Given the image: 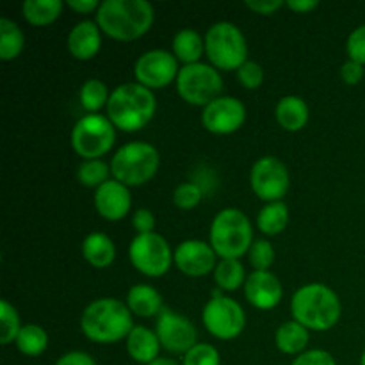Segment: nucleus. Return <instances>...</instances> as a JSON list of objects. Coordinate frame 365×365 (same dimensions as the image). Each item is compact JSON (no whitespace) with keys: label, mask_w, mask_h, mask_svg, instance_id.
<instances>
[{"label":"nucleus","mask_w":365,"mask_h":365,"mask_svg":"<svg viewBox=\"0 0 365 365\" xmlns=\"http://www.w3.org/2000/svg\"><path fill=\"white\" fill-rule=\"evenodd\" d=\"M153 24V7L146 0H106L96 11V25L118 41L141 38Z\"/></svg>","instance_id":"obj_1"},{"label":"nucleus","mask_w":365,"mask_h":365,"mask_svg":"<svg viewBox=\"0 0 365 365\" xmlns=\"http://www.w3.org/2000/svg\"><path fill=\"white\" fill-rule=\"evenodd\" d=\"M81 328L89 341L113 344L127 339L134 330V323L128 305L121 303L120 299L102 298L86 307L82 312Z\"/></svg>","instance_id":"obj_2"},{"label":"nucleus","mask_w":365,"mask_h":365,"mask_svg":"<svg viewBox=\"0 0 365 365\" xmlns=\"http://www.w3.org/2000/svg\"><path fill=\"white\" fill-rule=\"evenodd\" d=\"M291 312L294 321L307 330L324 331L334 328L341 317L339 296L328 285L309 284L294 292L291 302Z\"/></svg>","instance_id":"obj_3"},{"label":"nucleus","mask_w":365,"mask_h":365,"mask_svg":"<svg viewBox=\"0 0 365 365\" xmlns=\"http://www.w3.org/2000/svg\"><path fill=\"white\" fill-rule=\"evenodd\" d=\"M155 96L152 89L139 82L121 84L110 93L107 102V114L116 128L125 132H135L150 123L155 114Z\"/></svg>","instance_id":"obj_4"},{"label":"nucleus","mask_w":365,"mask_h":365,"mask_svg":"<svg viewBox=\"0 0 365 365\" xmlns=\"http://www.w3.org/2000/svg\"><path fill=\"white\" fill-rule=\"evenodd\" d=\"M253 230L248 216L239 209H225L210 225V246L221 260L237 259L250 252Z\"/></svg>","instance_id":"obj_5"},{"label":"nucleus","mask_w":365,"mask_h":365,"mask_svg":"<svg viewBox=\"0 0 365 365\" xmlns=\"http://www.w3.org/2000/svg\"><path fill=\"white\" fill-rule=\"evenodd\" d=\"M159 170V152L143 141L128 143L114 153L110 173L123 185H143Z\"/></svg>","instance_id":"obj_6"},{"label":"nucleus","mask_w":365,"mask_h":365,"mask_svg":"<svg viewBox=\"0 0 365 365\" xmlns=\"http://www.w3.org/2000/svg\"><path fill=\"white\" fill-rule=\"evenodd\" d=\"M205 52L220 70H239L246 63L248 45L237 25L217 21L207 31Z\"/></svg>","instance_id":"obj_7"},{"label":"nucleus","mask_w":365,"mask_h":365,"mask_svg":"<svg viewBox=\"0 0 365 365\" xmlns=\"http://www.w3.org/2000/svg\"><path fill=\"white\" fill-rule=\"evenodd\" d=\"M116 141V130L109 118L88 114L81 118L71 130V146L86 160L106 155Z\"/></svg>","instance_id":"obj_8"},{"label":"nucleus","mask_w":365,"mask_h":365,"mask_svg":"<svg viewBox=\"0 0 365 365\" xmlns=\"http://www.w3.org/2000/svg\"><path fill=\"white\" fill-rule=\"evenodd\" d=\"M178 95L191 106L207 107L220 98L223 89V78L216 68L205 63L185 64L177 77Z\"/></svg>","instance_id":"obj_9"},{"label":"nucleus","mask_w":365,"mask_h":365,"mask_svg":"<svg viewBox=\"0 0 365 365\" xmlns=\"http://www.w3.org/2000/svg\"><path fill=\"white\" fill-rule=\"evenodd\" d=\"M128 257L130 262L139 273L146 277L159 278L170 271L171 260L175 257L171 255V248L163 235L155 234H139L134 237L128 248Z\"/></svg>","instance_id":"obj_10"},{"label":"nucleus","mask_w":365,"mask_h":365,"mask_svg":"<svg viewBox=\"0 0 365 365\" xmlns=\"http://www.w3.org/2000/svg\"><path fill=\"white\" fill-rule=\"evenodd\" d=\"M203 324L210 335L221 341H230L245 330V310L235 299L214 292L212 299L203 309Z\"/></svg>","instance_id":"obj_11"},{"label":"nucleus","mask_w":365,"mask_h":365,"mask_svg":"<svg viewBox=\"0 0 365 365\" xmlns=\"http://www.w3.org/2000/svg\"><path fill=\"white\" fill-rule=\"evenodd\" d=\"M252 189L267 203L280 202L289 191V171L277 157H262L252 168Z\"/></svg>","instance_id":"obj_12"},{"label":"nucleus","mask_w":365,"mask_h":365,"mask_svg":"<svg viewBox=\"0 0 365 365\" xmlns=\"http://www.w3.org/2000/svg\"><path fill=\"white\" fill-rule=\"evenodd\" d=\"M177 57L168 50H150L143 53L134 68L135 78L141 86L148 89L166 88L175 77H178Z\"/></svg>","instance_id":"obj_13"},{"label":"nucleus","mask_w":365,"mask_h":365,"mask_svg":"<svg viewBox=\"0 0 365 365\" xmlns=\"http://www.w3.org/2000/svg\"><path fill=\"white\" fill-rule=\"evenodd\" d=\"M160 346L171 353H187L196 346V328L189 319L170 309H163L157 319Z\"/></svg>","instance_id":"obj_14"},{"label":"nucleus","mask_w":365,"mask_h":365,"mask_svg":"<svg viewBox=\"0 0 365 365\" xmlns=\"http://www.w3.org/2000/svg\"><path fill=\"white\" fill-rule=\"evenodd\" d=\"M203 125L212 134H232L246 120V107L234 96H220L203 109Z\"/></svg>","instance_id":"obj_15"},{"label":"nucleus","mask_w":365,"mask_h":365,"mask_svg":"<svg viewBox=\"0 0 365 365\" xmlns=\"http://www.w3.org/2000/svg\"><path fill=\"white\" fill-rule=\"evenodd\" d=\"M173 257L178 269L187 277H205L216 267V252L212 246L196 239L180 242Z\"/></svg>","instance_id":"obj_16"},{"label":"nucleus","mask_w":365,"mask_h":365,"mask_svg":"<svg viewBox=\"0 0 365 365\" xmlns=\"http://www.w3.org/2000/svg\"><path fill=\"white\" fill-rule=\"evenodd\" d=\"M246 299L253 307L260 310L274 309L282 302V289L280 280L269 271H253L245 284Z\"/></svg>","instance_id":"obj_17"},{"label":"nucleus","mask_w":365,"mask_h":365,"mask_svg":"<svg viewBox=\"0 0 365 365\" xmlns=\"http://www.w3.org/2000/svg\"><path fill=\"white\" fill-rule=\"evenodd\" d=\"M132 205L130 191L118 180H107L95 191V207L102 217L120 221L128 214Z\"/></svg>","instance_id":"obj_18"},{"label":"nucleus","mask_w":365,"mask_h":365,"mask_svg":"<svg viewBox=\"0 0 365 365\" xmlns=\"http://www.w3.org/2000/svg\"><path fill=\"white\" fill-rule=\"evenodd\" d=\"M102 45L100 27L95 21H81L68 34V50L78 61H88L96 56Z\"/></svg>","instance_id":"obj_19"},{"label":"nucleus","mask_w":365,"mask_h":365,"mask_svg":"<svg viewBox=\"0 0 365 365\" xmlns=\"http://www.w3.org/2000/svg\"><path fill=\"white\" fill-rule=\"evenodd\" d=\"M127 351L135 362L148 365L159 359L160 341L155 331L145 327H134L127 337Z\"/></svg>","instance_id":"obj_20"},{"label":"nucleus","mask_w":365,"mask_h":365,"mask_svg":"<svg viewBox=\"0 0 365 365\" xmlns=\"http://www.w3.org/2000/svg\"><path fill=\"white\" fill-rule=\"evenodd\" d=\"M127 305L132 314L139 317H153L163 312V298L157 289L138 284L128 291Z\"/></svg>","instance_id":"obj_21"},{"label":"nucleus","mask_w":365,"mask_h":365,"mask_svg":"<svg viewBox=\"0 0 365 365\" xmlns=\"http://www.w3.org/2000/svg\"><path fill=\"white\" fill-rule=\"evenodd\" d=\"M277 120L285 130H302L309 121V107L299 96H284L277 106Z\"/></svg>","instance_id":"obj_22"},{"label":"nucleus","mask_w":365,"mask_h":365,"mask_svg":"<svg viewBox=\"0 0 365 365\" xmlns=\"http://www.w3.org/2000/svg\"><path fill=\"white\" fill-rule=\"evenodd\" d=\"M82 255L91 266L107 267L114 262L116 248L106 234L95 232V234H89L82 242Z\"/></svg>","instance_id":"obj_23"},{"label":"nucleus","mask_w":365,"mask_h":365,"mask_svg":"<svg viewBox=\"0 0 365 365\" xmlns=\"http://www.w3.org/2000/svg\"><path fill=\"white\" fill-rule=\"evenodd\" d=\"M309 330L298 321L284 323L277 330V346L285 355H302L303 349L309 344Z\"/></svg>","instance_id":"obj_24"},{"label":"nucleus","mask_w":365,"mask_h":365,"mask_svg":"<svg viewBox=\"0 0 365 365\" xmlns=\"http://www.w3.org/2000/svg\"><path fill=\"white\" fill-rule=\"evenodd\" d=\"M203 48H205V41L202 36L195 31V29H182L177 32L173 39V52L177 59H180L185 64L200 63Z\"/></svg>","instance_id":"obj_25"},{"label":"nucleus","mask_w":365,"mask_h":365,"mask_svg":"<svg viewBox=\"0 0 365 365\" xmlns=\"http://www.w3.org/2000/svg\"><path fill=\"white\" fill-rule=\"evenodd\" d=\"M63 2L61 0H25L21 11L29 24L48 25L59 18Z\"/></svg>","instance_id":"obj_26"},{"label":"nucleus","mask_w":365,"mask_h":365,"mask_svg":"<svg viewBox=\"0 0 365 365\" xmlns=\"http://www.w3.org/2000/svg\"><path fill=\"white\" fill-rule=\"evenodd\" d=\"M289 223V209L284 202L267 203L257 217L260 232L267 235H277L282 230H285Z\"/></svg>","instance_id":"obj_27"},{"label":"nucleus","mask_w":365,"mask_h":365,"mask_svg":"<svg viewBox=\"0 0 365 365\" xmlns=\"http://www.w3.org/2000/svg\"><path fill=\"white\" fill-rule=\"evenodd\" d=\"M24 32L9 18L0 20V59L13 61L24 50Z\"/></svg>","instance_id":"obj_28"},{"label":"nucleus","mask_w":365,"mask_h":365,"mask_svg":"<svg viewBox=\"0 0 365 365\" xmlns=\"http://www.w3.org/2000/svg\"><path fill=\"white\" fill-rule=\"evenodd\" d=\"M14 342H16L20 353H24L25 356H38L48 346V335L38 324H25V327H21Z\"/></svg>","instance_id":"obj_29"},{"label":"nucleus","mask_w":365,"mask_h":365,"mask_svg":"<svg viewBox=\"0 0 365 365\" xmlns=\"http://www.w3.org/2000/svg\"><path fill=\"white\" fill-rule=\"evenodd\" d=\"M214 278L223 291H237L245 282V267L237 259L221 260L214 269Z\"/></svg>","instance_id":"obj_30"},{"label":"nucleus","mask_w":365,"mask_h":365,"mask_svg":"<svg viewBox=\"0 0 365 365\" xmlns=\"http://www.w3.org/2000/svg\"><path fill=\"white\" fill-rule=\"evenodd\" d=\"M109 96L110 95L107 93V86L102 81H98V78H91V81L84 82L78 98H81V106L86 110L96 113V110H100L109 102Z\"/></svg>","instance_id":"obj_31"},{"label":"nucleus","mask_w":365,"mask_h":365,"mask_svg":"<svg viewBox=\"0 0 365 365\" xmlns=\"http://www.w3.org/2000/svg\"><path fill=\"white\" fill-rule=\"evenodd\" d=\"M110 170L103 160L95 159V160H84L81 164L77 171L78 182L86 187H96L98 189L100 185L106 184L107 177H109Z\"/></svg>","instance_id":"obj_32"},{"label":"nucleus","mask_w":365,"mask_h":365,"mask_svg":"<svg viewBox=\"0 0 365 365\" xmlns=\"http://www.w3.org/2000/svg\"><path fill=\"white\" fill-rule=\"evenodd\" d=\"M0 319H2V335H0V342L4 346L11 344L13 341H16L18 334L21 330L20 317H18L16 309L13 305L2 299L0 303Z\"/></svg>","instance_id":"obj_33"},{"label":"nucleus","mask_w":365,"mask_h":365,"mask_svg":"<svg viewBox=\"0 0 365 365\" xmlns=\"http://www.w3.org/2000/svg\"><path fill=\"white\" fill-rule=\"evenodd\" d=\"M250 262L255 267V271H267L271 264L274 262V250L271 242L259 239L253 241L252 248H250Z\"/></svg>","instance_id":"obj_34"},{"label":"nucleus","mask_w":365,"mask_h":365,"mask_svg":"<svg viewBox=\"0 0 365 365\" xmlns=\"http://www.w3.org/2000/svg\"><path fill=\"white\" fill-rule=\"evenodd\" d=\"M220 353L210 344H196L184 356L182 365H220Z\"/></svg>","instance_id":"obj_35"},{"label":"nucleus","mask_w":365,"mask_h":365,"mask_svg":"<svg viewBox=\"0 0 365 365\" xmlns=\"http://www.w3.org/2000/svg\"><path fill=\"white\" fill-rule=\"evenodd\" d=\"M173 202L175 205L180 207V209H195L200 202H202V191L196 184L191 182H184V184L178 185L173 192Z\"/></svg>","instance_id":"obj_36"},{"label":"nucleus","mask_w":365,"mask_h":365,"mask_svg":"<svg viewBox=\"0 0 365 365\" xmlns=\"http://www.w3.org/2000/svg\"><path fill=\"white\" fill-rule=\"evenodd\" d=\"M239 82L248 89H257L262 86L264 81V70L260 64L253 63V61H246L241 68L237 70Z\"/></svg>","instance_id":"obj_37"},{"label":"nucleus","mask_w":365,"mask_h":365,"mask_svg":"<svg viewBox=\"0 0 365 365\" xmlns=\"http://www.w3.org/2000/svg\"><path fill=\"white\" fill-rule=\"evenodd\" d=\"M348 56L349 59L365 64V25H360L359 29L349 34L348 38Z\"/></svg>","instance_id":"obj_38"},{"label":"nucleus","mask_w":365,"mask_h":365,"mask_svg":"<svg viewBox=\"0 0 365 365\" xmlns=\"http://www.w3.org/2000/svg\"><path fill=\"white\" fill-rule=\"evenodd\" d=\"M292 365H337L334 356L323 349H312V351L302 353Z\"/></svg>","instance_id":"obj_39"},{"label":"nucleus","mask_w":365,"mask_h":365,"mask_svg":"<svg viewBox=\"0 0 365 365\" xmlns=\"http://www.w3.org/2000/svg\"><path fill=\"white\" fill-rule=\"evenodd\" d=\"M132 225L139 234H152L155 227V217L148 209H139L132 217Z\"/></svg>","instance_id":"obj_40"},{"label":"nucleus","mask_w":365,"mask_h":365,"mask_svg":"<svg viewBox=\"0 0 365 365\" xmlns=\"http://www.w3.org/2000/svg\"><path fill=\"white\" fill-rule=\"evenodd\" d=\"M341 77L346 84L353 86V84H359L364 77V66L360 63H355V61L349 59L348 63L342 64L341 68Z\"/></svg>","instance_id":"obj_41"},{"label":"nucleus","mask_w":365,"mask_h":365,"mask_svg":"<svg viewBox=\"0 0 365 365\" xmlns=\"http://www.w3.org/2000/svg\"><path fill=\"white\" fill-rule=\"evenodd\" d=\"M246 6L259 14H273L274 11L284 6V2L282 0H257V2L255 0H246Z\"/></svg>","instance_id":"obj_42"},{"label":"nucleus","mask_w":365,"mask_h":365,"mask_svg":"<svg viewBox=\"0 0 365 365\" xmlns=\"http://www.w3.org/2000/svg\"><path fill=\"white\" fill-rule=\"evenodd\" d=\"M56 365H96L95 360L84 351H71L61 356Z\"/></svg>","instance_id":"obj_43"},{"label":"nucleus","mask_w":365,"mask_h":365,"mask_svg":"<svg viewBox=\"0 0 365 365\" xmlns=\"http://www.w3.org/2000/svg\"><path fill=\"white\" fill-rule=\"evenodd\" d=\"M68 7L77 13H91V11H98L100 4L96 0H68Z\"/></svg>","instance_id":"obj_44"},{"label":"nucleus","mask_w":365,"mask_h":365,"mask_svg":"<svg viewBox=\"0 0 365 365\" xmlns=\"http://www.w3.org/2000/svg\"><path fill=\"white\" fill-rule=\"evenodd\" d=\"M285 4H287L292 11H296V13H309V11L316 9V7L319 6L317 0H287Z\"/></svg>","instance_id":"obj_45"},{"label":"nucleus","mask_w":365,"mask_h":365,"mask_svg":"<svg viewBox=\"0 0 365 365\" xmlns=\"http://www.w3.org/2000/svg\"><path fill=\"white\" fill-rule=\"evenodd\" d=\"M148 365H178V364L175 362V360H171V359H157Z\"/></svg>","instance_id":"obj_46"},{"label":"nucleus","mask_w":365,"mask_h":365,"mask_svg":"<svg viewBox=\"0 0 365 365\" xmlns=\"http://www.w3.org/2000/svg\"><path fill=\"white\" fill-rule=\"evenodd\" d=\"M360 365H365V351H364V355H362V359H360Z\"/></svg>","instance_id":"obj_47"}]
</instances>
